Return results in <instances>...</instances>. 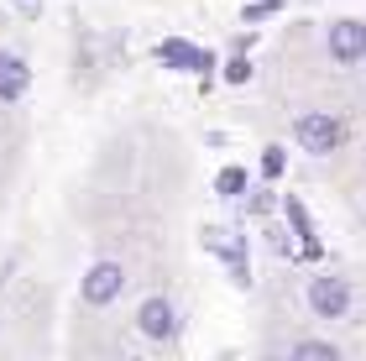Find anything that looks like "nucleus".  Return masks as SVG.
<instances>
[{
  "label": "nucleus",
  "instance_id": "f257e3e1",
  "mask_svg": "<svg viewBox=\"0 0 366 361\" xmlns=\"http://www.w3.org/2000/svg\"><path fill=\"white\" fill-rule=\"evenodd\" d=\"M293 137H298V147L304 152H335V147L345 142V121L340 116H330V110H309V116H298L293 121Z\"/></svg>",
  "mask_w": 366,
  "mask_h": 361
},
{
  "label": "nucleus",
  "instance_id": "f03ea898",
  "mask_svg": "<svg viewBox=\"0 0 366 361\" xmlns=\"http://www.w3.org/2000/svg\"><path fill=\"white\" fill-rule=\"evenodd\" d=\"M309 309L320 320H345L351 315V277H340V272H320L309 283Z\"/></svg>",
  "mask_w": 366,
  "mask_h": 361
},
{
  "label": "nucleus",
  "instance_id": "7ed1b4c3",
  "mask_svg": "<svg viewBox=\"0 0 366 361\" xmlns=\"http://www.w3.org/2000/svg\"><path fill=\"white\" fill-rule=\"evenodd\" d=\"M137 330H142L147 340H173V335H178V309H173L168 299H147V304L137 309Z\"/></svg>",
  "mask_w": 366,
  "mask_h": 361
},
{
  "label": "nucleus",
  "instance_id": "20e7f679",
  "mask_svg": "<svg viewBox=\"0 0 366 361\" xmlns=\"http://www.w3.org/2000/svg\"><path fill=\"white\" fill-rule=\"evenodd\" d=\"M330 58L345 63V69L361 63L366 58V26L361 21H335V26H330Z\"/></svg>",
  "mask_w": 366,
  "mask_h": 361
},
{
  "label": "nucleus",
  "instance_id": "39448f33",
  "mask_svg": "<svg viewBox=\"0 0 366 361\" xmlns=\"http://www.w3.org/2000/svg\"><path fill=\"white\" fill-rule=\"evenodd\" d=\"M121 283H126V272L115 267V262H94V267L84 272V299L89 304H110L115 293H121Z\"/></svg>",
  "mask_w": 366,
  "mask_h": 361
},
{
  "label": "nucleus",
  "instance_id": "423d86ee",
  "mask_svg": "<svg viewBox=\"0 0 366 361\" xmlns=\"http://www.w3.org/2000/svg\"><path fill=\"white\" fill-rule=\"evenodd\" d=\"M26 63L16 58V53H0V100H21L26 94Z\"/></svg>",
  "mask_w": 366,
  "mask_h": 361
},
{
  "label": "nucleus",
  "instance_id": "0eeeda50",
  "mask_svg": "<svg viewBox=\"0 0 366 361\" xmlns=\"http://www.w3.org/2000/svg\"><path fill=\"white\" fill-rule=\"evenodd\" d=\"M282 215H288L293 236H298V252H304V257H320V236H314V225H309V209L298 204V199H288V204H282Z\"/></svg>",
  "mask_w": 366,
  "mask_h": 361
},
{
  "label": "nucleus",
  "instance_id": "6e6552de",
  "mask_svg": "<svg viewBox=\"0 0 366 361\" xmlns=\"http://www.w3.org/2000/svg\"><path fill=\"white\" fill-rule=\"evenodd\" d=\"M157 53H162V63H173V69H183V74H199V69L209 63V58L194 47V42H178V37H173V42H162Z\"/></svg>",
  "mask_w": 366,
  "mask_h": 361
},
{
  "label": "nucleus",
  "instance_id": "1a4fd4ad",
  "mask_svg": "<svg viewBox=\"0 0 366 361\" xmlns=\"http://www.w3.org/2000/svg\"><path fill=\"white\" fill-rule=\"evenodd\" d=\"M293 356H298V361H335L340 351H335V346H325V340H298Z\"/></svg>",
  "mask_w": 366,
  "mask_h": 361
},
{
  "label": "nucleus",
  "instance_id": "9d476101",
  "mask_svg": "<svg viewBox=\"0 0 366 361\" xmlns=\"http://www.w3.org/2000/svg\"><path fill=\"white\" fill-rule=\"evenodd\" d=\"M214 189H220L225 199H236V194H246V173L241 168H225L220 178H214Z\"/></svg>",
  "mask_w": 366,
  "mask_h": 361
},
{
  "label": "nucleus",
  "instance_id": "9b49d317",
  "mask_svg": "<svg viewBox=\"0 0 366 361\" xmlns=\"http://www.w3.org/2000/svg\"><path fill=\"white\" fill-rule=\"evenodd\" d=\"M282 162H288V157H282L277 147H267V152H262V173H267V178H277V173H282Z\"/></svg>",
  "mask_w": 366,
  "mask_h": 361
},
{
  "label": "nucleus",
  "instance_id": "f8f14e48",
  "mask_svg": "<svg viewBox=\"0 0 366 361\" xmlns=\"http://www.w3.org/2000/svg\"><path fill=\"white\" fill-rule=\"evenodd\" d=\"M246 74H252V63H246V58H230V63H225V79H230V84H241Z\"/></svg>",
  "mask_w": 366,
  "mask_h": 361
},
{
  "label": "nucleus",
  "instance_id": "ddd939ff",
  "mask_svg": "<svg viewBox=\"0 0 366 361\" xmlns=\"http://www.w3.org/2000/svg\"><path fill=\"white\" fill-rule=\"evenodd\" d=\"M16 6H21L26 16H37V6H42V0H16Z\"/></svg>",
  "mask_w": 366,
  "mask_h": 361
}]
</instances>
